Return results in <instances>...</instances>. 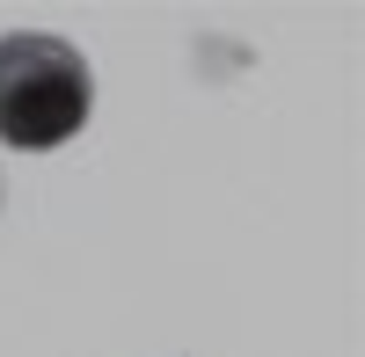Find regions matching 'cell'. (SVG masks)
Returning <instances> with one entry per match:
<instances>
[{
	"label": "cell",
	"instance_id": "1",
	"mask_svg": "<svg viewBox=\"0 0 365 357\" xmlns=\"http://www.w3.org/2000/svg\"><path fill=\"white\" fill-rule=\"evenodd\" d=\"M88 102H96V80L66 37H44V29L0 37V139L8 146H29V154L66 146L88 124Z\"/></svg>",
	"mask_w": 365,
	"mask_h": 357
}]
</instances>
